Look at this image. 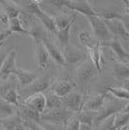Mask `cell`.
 I'll list each match as a JSON object with an SVG mask.
<instances>
[{
  "label": "cell",
  "mask_w": 129,
  "mask_h": 130,
  "mask_svg": "<svg viewBox=\"0 0 129 130\" xmlns=\"http://www.w3.org/2000/svg\"><path fill=\"white\" fill-rule=\"evenodd\" d=\"M75 115V113L71 112L65 107H60L54 110H49L45 111L43 114L40 116L39 121H44L47 123L56 125H64L66 126L68 121L71 119V118Z\"/></svg>",
  "instance_id": "cell-1"
},
{
  "label": "cell",
  "mask_w": 129,
  "mask_h": 130,
  "mask_svg": "<svg viewBox=\"0 0 129 130\" xmlns=\"http://www.w3.org/2000/svg\"><path fill=\"white\" fill-rule=\"evenodd\" d=\"M97 71L94 69L89 58L82 62L76 68V82L83 87L84 92L86 91L89 83L96 77Z\"/></svg>",
  "instance_id": "cell-2"
},
{
  "label": "cell",
  "mask_w": 129,
  "mask_h": 130,
  "mask_svg": "<svg viewBox=\"0 0 129 130\" xmlns=\"http://www.w3.org/2000/svg\"><path fill=\"white\" fill-rule=\"evenodd\" d=\"M105 103L102 106V108L99 111H97L96 118L94 120L95 125L100 123L104 119H108L109 117L114 116L118 112L122 111L126 106H128V102H125L122 104V100H118V99H110L107 102V99L105 101Z\"/></svg>",
  "instance_id": "cell-3"
},
{
  "label": "cell",
  "mask_w": 129,
  "mask_h": 130,
  "mask_svg": "<svg viewBox=\"0 0 129 130\" xmlns=\"http://www.w3.org/2000/svg\"><path fill=\"white\" fill-rule=\"evenodd\" d=\"M86 19L88 20V22L91 25L94 38L96 39L99 43L107 42L114 38L113 35L110 33L109 29L106 26L104 20H102L101 18H99L98 16H90L86 17Z\"/></svg>",
  "instance_id": "cell-4"
},
{
  "label": "cell",
  "mask_w": 129,
  "mask_h": 130,
  "mask_svg": "<svg viewBox=\"0 0 129 130\" xmlns=\"http://www.w3.org/2000/svg\"><path fill=\"white\" fill-rule=\"evenodd\" d=\"M52 84V79L48 76H39L34 81L25 87H22L19 91V95L21 97L27 98L30 95L36 93H43V91L47 90Z\"/></svg>",
  "instance_id": "cell-5"
},
{
  "label": "cell",
  "mask_w": 129,
  "mask_h": 130,
  "mask_svg": "<svg viewBox=\"0 0 129 130\" xmlns=\"http://www.w3.org/2000/svg\"><path fill=\"white\" fill-rule=\"evenodd\" d=\"M66 65H80L88 58L87 54L70 44L61 49Z\"/></svg>",
  "instance_id": "cell-6"
},
{
  "label": "cell",
  "mask_w": 129,
  "mask_h": 130,
  "mask_svg": "<svg viewBox=\"0 0 129 130\" xmlns=\"http://www.w3.org/2000/svg\"><path fill=\"white\" fill-rule=\"evenodd\" d=\"M64 8H68L71 11L83 14L86 17L96 16L95 9L90 5L87 0H64Z\"/></svg>",
  "instance_id": "cell-7"
},
{
  "label": "cell",
  "mask_w": 129,
  "mask_h": 130,
  "mask_svg": "<svg viewBox=\"0 0 129 130\" xmlns=\"http://www.w3.org/2000/svg\"><path fill=\"white\" fill-rule=\"evenodd\" d=\"M17 54H18V48L12 49L9 54H7L6 58L0 67V80H7L10 75L14 74V72L18 68L16 64Z\"/></svg>",
  "instance_id": "cell-8"
},
{
  "label": "cell",
  "mask_w": 129,
  "mask_h": 130,
  "mask_svg": "<svg viewBox=\"0 0 129 130\" xmlns=\"http://www.w3.org/2000/svg\"><path fill=\"white\" fill-rule=\"evenodd\" d=\"M61 101L63 104V107L70 110L71 112L78 114L82 111V107L85 101L84 94H81L79 92L71 91L64 97L61 98Z\"/></svg>",
  "instance_id": "cell-9"
},
{
  "label": "cell",
  "mask_w": 129,
  "mask_h": 130,
  "mask_svg": "<svg viewBox=\"0 0 129 130\" xmlns=\"http://www.w3.org/2000/svg\"><path fill=\"white\" fill-rule=\"evenodd\" d=\"M20 103L24 107L38 113L39 115L43 114L46 109V99L44 93H36L30 95L25 99H23Z\"/></svg>",
  "instance_id": "cell-10"
},
{
  "label": "cell",
  "mask_w": 129,
  "mask_h": 130,
  "mask_svg": "<svg viewBox=\"0 0 129 130\" xmlns=\"http://www.w3.org/2000/svg\"><path fill=\"white\" fill-rule=\"evenodd\" d=\"M110 33L115 38H121L127 41L129 39V32L127 30L126 24L120 20H110L104 21Z\"/></svg>",
  "instance_id": "cell-11"
},
{
  "label": "cell",
  "mask_w": 129,
  "mask_h": 130,
  "mask_svg": "<svg viewBox=\"0 0 129 130\" xmlns=\"http://www.w3.org/2000/svg\"><path fill=\"white\" fill-rule=\"evenodd\" d=\"M100 47H108L114 52V54H116L118 61L122 62V63H128L129 61V54L128 53L125 51L123 47L121 46V44L119 42L118 38L114 37L112 40L107 41V42H103L100 43Z\"/></svg>",
  "instance_id": "cell-12"
},
{
  "label": "cell",
  "mask_w": 129,
  "mask_h": 130,
  "mask_svg": "<svg viewBox=\"0 0 129 130\" xmlns=\"http://www.w3.org/2000/svg\"><path fill=\"white\" fill-rule=\"evenodd\" d=\"M41 42L43 43V45L45 46L46 50L48 51L50 57L54 60V62H56L57 64L61 65V66H65V60L63 57V54L61 52V49L59 48L58 46H56L55 44L51 41L48 38H42Z\"/></svg>",
  "instance_id": "cell-13"
},
{
  "label": "cell",
  "mask_w": 129,
  "mask_h": 130,
  "mask_svg": "<svg viewBox=\"0 0 129 130\" xmlns=\"http://www.w3.org/2000/svg\"><path fill=\"white\" fill-rule=\"evenodd\" d=\"M36 41V56H37V65L39 70H46L50 67L51 63V57L48 51L46 50L45 46L41 42V40H35Z\"/></svg>",
  "instance_id": "cell-14"
},
{
  "label": "cell",
  "mask_w": 129,
  "mask_h": 130,
  "mask_svg": "<svg viewBox=\"0 0 129 130\" xmlns=\"http://www.w3.org/2000/svg\"><path fill=\"white\" fill-rule=\"evenodd\" d=\"M76 83L73 80H57L54 83L53 87H52V91L54 94H56L58 97L62 98L65 95H67L68 93H70L73 88L75 87Z\"/></svg>",
  "instance_id": "cell-15"
},
{
  "label": "cell",
  "mask_w": 129,
  "mask_h": 130,
  "mask_svg": "<svg viewBox=\"0 0 129 130\" xmlns=\"http://www.w3.org/2000/svg\"><path fill=\"white\" fill-rule=\"evenodd\" d=\"M107 99V93H101L91 98H88L84 101L82 111H90V112H97L102 108Z\"/></svg>",
  "instance_id": "cell-16"
},
{
  "label": "cell",
  "mask_w": 129,
  "mask_h": 130,
  "mask_svg": "<svg viewBox=\"0 0 129 130\" xmlns=\"http://www.w3.org/2000/svg\"><path fill=\"white\" fill-rule=\"evenodd\" d=\"M14 75L18 78L19 85L21 87H25L28 85H30L34 80H36L40 75H38L37 72L33 71L23 70L21 68H17L16 71L14 72Z\"/></svg>",
  "instance_id": "cell-17"
},
{
  "label": "cell",
  "mask_w": 129,
  "mask_h": 130,
  "mask_svg": "<svg viewBox=\"0 0 129 130\" xmlns=\"http://www.w3.org/2000/svg\"><path fill=\"white\" fill-rule=\"evenodd\" d=\"M78 37L82 46H84L88 52L100 47V43L94 38V36L86 30H82L78 33Z\"/></svg>",
  "instance_id": "cell-18"
},
{
  "label": "cell",
  "mask_w": 129,
  "mask_h": 130,
  "mask_svg": "<svg viewBox=\"0 0 129 130\" xmlns=\"http://www.w3.org/2000/svg\"><path fill=\"white\" fill-rule=\"evenodd\" d=\"M96 16L101 18L104 21L110 20H120L123 22V20H127L126 17H124L122 13L117 9H95Z\"/></svg>",
  "instance_id": "cell-19"
},
{
  "label": "cell",
  "mask_w": 129,
  "mask_h": 130,
  "mask_svg": "<svg viewBox=\"0 0 129 130\" xmlns=\"http://www.w3.org/2000/svg\"><path fill=\"white\" fill-rule=\"evenodd\" d=\"M88 58L90 59L94 69L97 72H100L104 68L106 60H105V57H104L102 52L100 50V47L97 49L92 50V51H89V57Z\"/></svg>",
  "instance_id": "cell-20"
},
{
  "label": "cell",
  "mask_w": 129,
  "mask_h": 130,
  "mask_svg": "<svg viewBox=\"0 0 129 130\" xmlns=\"http://www.w3.org/2000/svg\"><path fill=\"white\" fill-rule=\"evenodd\" d=\"M112 74L117 80H121V81L124 80V81L127 82L129 77L128 65L126 63H122V62H119V61L117 60L115 65H114Z\"/></svg>",
  "instance_id": "cell-21"
},
{
  "label": "cell",
  "mask_w": 129,
  "mask_h": 130,
  "mask_svg": "<svg viewBox=\"0 0 129 130\" xmlns=\"http://www.w3.org/2000/svg\"><path fill=\"white\" fill-rule=\"evenodd\" d=\"M35 17H37L38 20L41 22V23L45 26V28H46L48 31H50V32L54 34V35H56L57 29H56V27L54 25L53 17L48 15L47 13H45L43 10H41Z\"/></svg>",
  "instance_id": "cell-22"
},
{
  "label": "cell",
  "mask_w": 129,
  "mask_h": 130,
  "mask_svg": "<svg viewBox=\"0 0 129 130\" xmlns=\"http://www.w3.org/2000/svg\"><path fill=\"white\" fill-rule=\"evenodd\" d=\"M0 3L4 9V13L8 16L9 20L20 17L21 10L15 1H0Z\"/></svg>",
  "instance_id": "cell-23"
},
{
  "label": "cell",
  "mask_w": 129,
  "mask_h": 130,
  "mask_svg": "<svg viewBox=\"0 0 129 130\" xmlns=\"http://www.w3.org/2000/svg\"><path fill=\"white\" fill-rule=\"evenodd\" d=\"M45 99H46V109H45V111L54 110V109L63 107L61 98L58 97L56 94H54L52 90H50V91L45 95ZM45 111H44V112H45Z\"/></svg>",
  "instance_id": "cell-24"
},
{
  "label": "cell",
  "mask_w": 129,
  "mask_h": 130,
  "mask_svg": "<svg viewBox=\"0 0 129 130\" xmlns=\"http://www.w3.org/2000/svg\"><path fill=\"white\" fill-rule=\"evenodd\" d=\"M76 16H77V14H73V15H69V16H67V15H60V16L53 17L54 25L56 27V29L59 30V29L65 28V27L70 25V24H73Z\"/></svg>",
  "instance_id": "cell-25"
},
{
  "label": "cell",
  "mask_w": 129,
  "mask_h": 130,
  "mask_svg": "<svg viewBox=\"0 0 129 130\" xmlns=\"http://www.w3.org/2000/svg\"><path fill=\"white\" fill-rule=\"evenodd\" d=\"M106 91L111 93L116 99L122 100V101H128V87H107Z\"/></svg>",
  "instance_id": "cell-26"
},
{
  "label": "cell",
  "mask_w": 129,
  "mask_h": 130,
  "mask_svg": "<svg viewBox=\"0 0 129 130\" xmlns=\"http://www.w3.org/2000/svg\"><path fill=\"white\" fill-rule=\"evenodd\" d=\"M18 114H19L18 108L12 106L6 101H4L2 98H0V119L11 118Z\"/></svg>",
  "instance_id": "cell-27"
},
{
  "label": "cell",
  "mask_w": 129,
  "mask_h": 130,
  "mask_svg": "<svg viewBox=\"0 0 129 130\" xmlns=\"http://www.w3.org/2000/svg\"><path fill=\"white\" fill-rule=\"evenodd\" d=\"M22 123V119L20 114L13 116L11 118L0 119V124L4 128V130H15L18 125Z\"/></svg>",
  "instance_id": "cell-28"
},
{
  "label": "cell",
  "mask_w": 129,
  "mask_h": 130,
  "mask_svg": "<svg viewBox=\"0 0 129 130\" xmlns=\"http://www.w3.org/2000/svg\"><path fill=\"white\" fill-rule=\"evenodd\" d=\"M1 98L16 108H19L20 106V95L16 88H9Z\"/></svg>",
  "instance_id": "cell-29"
},
{
  "label": "cell",
  "mask_w": 129,
  "mask_h": 130,
  "mask_svg": "<svg viewBox=\"0 0 129 130\" xmlns=\"http://www.w3.org/2000/svg\"><path fill=\"white\" fill-rule=\"evenodd\" d=\"M97 112H90V111H81L80 113L77 114L78 119L80 121V123L86 124L92 126L94 123V120L96 118Z\"/></svg>",
  "instance_id": "cell-30"
},
{
  "label": "cell",
  "mask_w": 129,
  "mask_h": 130,
  "mask_svg": "<svg viewBox=\"0 0 129 130\" xmlns=\"http://www.w3.org/2000/svg\"><path fill=\"white\" fill-rule=\"evenodd\" d=\"M12 33H22V34H26L29 35V31L25 27L23 26L22 22L20 21L19 18L16 19H11L9 21V28H8Z\"/></svg>",
  "instance_id": "cell-31"
},
{
  "label": "cell",
  "mask_w": 129,
  "mask_h": 130,
  "mask_svg": "<svg viewBox=\"0 0 129 130\" xmlns=\"http://www.w3.org/2000/svg\"><path fill=\"white\" fill-rule=\"evenodd\" d=\"M73 24H70L68 26H66L65 28L62 29H59L56 32V36L58 41L61 43V45L65 47L67 45H69V41H70V31H71V27Z\"/></svg>",
  "instance_id": "cell-32"
},
{
  "label": "cell",
  "mask_w": 129,
  "mask_h": 130,
  "mask_svg": "<svg viewBox=\"0 0 129 130\" xmlns=\"http://www.w3.org/2000/svg\"><path fill=\"white\" fill-rule=\"evenodd\" d=\"M22 123L28 130H47L41 124H39L38 122H35V121H32V120L22 119Z\"/></svg>",
  "instance_id": "cell-33"
},
{
  "label": "cell",
  "mask_w": 129,
  "mask_h": 130,
  "mask_svg": "<svg viewBox=\"0 0 129 130\" xmlns=\"http://www.w3.org/2000/svg\"><path fill=\"white\" fill-rule=\"evenodd\" d=\"M67 129L68 130H79V127H80V121L78 119V117H77V114H75L71 119L68 121V123L66 125Z\"/></svg>",
  "instance_id": "cell-34"
},
{
  "label": "cell",
  "mask_w": 129,
  "mask_h": 130,
  "mask_svg": "<svg viewBox=\"0 0 129 130\" xmlns=\"http://www.w3.org/2000/svg\"><path fill=\"white\" fill-rule=\"evenodd\" d=\"M11 35H13V33H12L8 28L5 29V30H1V31H0V45H2L6 39L9 38Z\"/></svg>",
  "instance_id": "cell-35"
},
{
  "label": "cell",
  "mask_w": 129,
  "mask_h": 130,
  "mask_svg": "<svg viewBox=\"0 0 129 130\" xmlns=\"http://www.w3.org/2000/svg\"><path fill=\"white\" fill-rule=\"evenodd\" d=\"M9 18H8V16L6 15L4 12H2V13H0V22L1 23H4V24H6V23H9Z\"/></svg>",
  "instance_id": "cell-36"
},
{
  "label": "cell",
  "mask_w": 129,
  "mask_h": 130,
  "mask_svg": "<svg viewBox=\"0 0 129 130\" xmlns=\"http://www.w3.org/2000/svg\"><path fill=\"white\" fill-rule=\"evenodd\" d=\"M9 52H10V51H7V52H5V53H0V67H1V65H2V63H3L4 59L6 58L7 54H9Z\"/></svg>",
  "instance_id": "cell-37"
},
{
  "label": "cell",
  "mask_w": 129,
  "mask_h": 130,
  "mask_svg": "<svg viewBox=\"0 0 129 130\" xmlns=\"http://www.w3.org/2000/svg\"><path fill=\"white\" fill-rule=\"evenodd\" d=\"M79 130H94V129L92 128V126H89V125L80 123V127H79Z\"/></svg>",
  "instance_id": "cell-38"
},
{
  "label": "cell",
  "mask_w": 129,
  "mask_h": 130,
  "mask_svg": "<svg viewBox=\"0 0 129 130\" xmlns=\"http://www.w3.org/2000/svg\"><path fill=\"white\" fill-rule=\"evenodd\" d=\"M15 130H28V129H27L26 127H25V126L23 125V123H22V124L18 125Z\"/></svg>",
  "instance_id": "cell-39"
},
{
  "label": "cell",
  "mask_w": 129,
  "mask_h": 130,
  "mask_svg": "<svg viewBox=\"0 0 129 130\" xmlns=\"http://www.w3.org/2000/svg\"><path fill=\"white\" fill-rule=\"evenodd\" d=\"M118 130H128V124L125 125V126H122V127H120V128H118Z\"/></svg>",
  "instance_id": "cell-40"
},
{
  "label": "cell",
  "mask_w": 129,
  "mask_h": 130,
  "mask_svg": "<svg viewBox=\"0 0 129 130\" xmlns=\"http://www.w3.org/2000/svg\"><path fill=\"white\" fill-rule=\"evenodd\" d=\"M0 130H4V128H3L2 126H1V124H0Z\"/></svg>",
  "instance_id": "cell-41"
},
{
  "label": "cell",
  "mask_w": 129,
  "mask_h": 130,
  "mask_svg": "<svg viewBox=\"0 0 129 130\" xmlns=\"http://www.w3.org/2000/svg\"><path fill=\"white\" fill-rule=\"evenodd\" d=\"M0 82H1V80H0Z\"/></svg>",
  "instance_id": "cell-42"
}]
</instances>
